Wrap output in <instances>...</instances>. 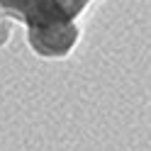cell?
I'll list each match as a JSON object with an SVG mask.
<instances>
[{"mask_svg":"<svg viewBox=\"0 0 151 151\" xmlns=\"http://www.w3.org/2000/svg\"><path fill=\"white\" fill-rule=\"evenodd\" d=\"M27 3V27H61L73 24V20L88 7L90 0H24Z\"/></svg>","mask_w":151,"mask_h":151,"instance_id":"6da1fadb","label":"cell"},{"mask_svg":"<svg viewBox=\"0 0 151 151\" xmlns=\"http://www.w3.org/2000/svg\"><path fill=\"white\" fill-rule=\"evenodd\" d=\"M27 39L32 49L42 56H63L73 49L78 39L76 24H61V27H27Z\"/></svg>","mask_w":151,"mask_h":151,"instance_id":"7a4b0ae2","label":"cell"},{"mask_svg":"<svg viewBox=\"0 0 151 151\" xmlns=\"http://www.w3.org/2000/svg\"><path fill=\"white\" fill-rule=\"evenodd\" d=\"M0 27H3V12H0Z\"/></svg>","mask_w":151,"mask_h":151,"instance_id":"3957f363","label":"cell"}]
</instances>
